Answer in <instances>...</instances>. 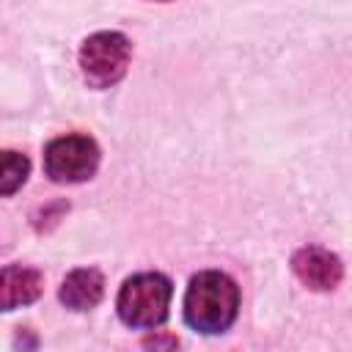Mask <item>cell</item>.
Segmentation results:
<instances>
[{"instance_id":"1","label":"cell","mask_w":352,"mask_h":352,"mask_svg":"<svg viewBox=\"0 0 352 352\" xmlns=\"http://www.w3.org/2000/svg\"><path fill=\"white\" fill-rule=\"evenodd\" d=\"M239 314V286L220 270H204L192 275L184 294V322L204 333H226Z\"/></svg>"},{"instance_id":"2","label":"cell","mask_w":352,"mask_h":352,"mask_svg":"<svg viewBox=\"0 0 352 352\" xmlns=\"http://www.w3.org/2000/svg\"><path fill=\"white\" fill-rule=\"evenodd\" d=\"M173 286L162 272H138L124 280L116 308L126 327L151 330L165 322Z\"/></svg>"},{"instance_id":"3","label":"cell","mask_w":352,"mask_h":352,"mask_svg":"<svg viewBox=\"0 0 352 352\" xmlns=\"http://www.w3.org/2000/svg\"><path fill=\"white\" fill-rule=\"evenodd\" d=\"M129 58H132V44L124 33H116V30L94 33L80 47L82 77L96 88H107L118 82L126 74Z\"/></svg>"},{"instance_id":"4","label":"cell","mask_w":352,"mask_h":352,"mask_svg":"<svg viewBox=\"0 0 352 352\" xmlns=\"http://www.w3.org/2000/svg\"><path fill=\"white\" fill-rule=\"evenodd\" d=\"M96 168L99 146L85 135H63L44 148V170L58 184L85 182L96 173Z\"/></svg>"},{"instance_id":"5","label":"cell","mask_w":352,"mask_h":352,"mask_svg":"<svg viewBox=\"0 0 352 352\" xmlns=\"http://www.w3.org/2000/svg\"><path fill=\"white\" fill-rule=\"evenodd\" d=\"M292 270L294 275L308 286V289H316V292H330L341 283L344 278V264L336 253L319 248V245H308V248H300L294 256H292Z\"/></svg>"},{"instance_id":"6","label":"cell","mask_w":352,"mask_h":352,"mask_svg":"<svg viewBox=\"0 0 352 352\" xmlns=\"http://www.w3.org/2000/svg\"><path fill=\"white\" fill-rule=\"evenodd\" d=\"M44 289V278L33 267L11 264L0 270V311H14L38 300Z\"/></svg>"},{"instance_id":"7","label":"cell","mask_w":352,"mask_h":352,"mask_svg":"<svg viewBox=\"0 0 352 352\" xmlns=\"http://www.w3.org/2000/svg\"><path fill=\"white\" fill-rule=\"evenodd\" d=\"M102 294H104V278L94 267H82V270L69 272L63 278V283H60V292H58L60 302L66 308H72V311H91V308H96Z\"/></svg>"},{"instance_id":"8","label":"cell","mask_w":352,"mask_h":352,"mask_svg":"<svg viewBox=\"0 0 352 352\" xmlns=\"http://www.w3.org/2000/svg\"><path fill=\"white\" fill-rule=\"evenodd\" d=\"M30 173V160L19 151H0V195L16 192Z\"/></svg>"},{"instance_id":"9","label":"cell","mask_w":352,"mask_h":352,"mask_svg":"<svg viewBox=\"0 0 352 352\" xmlns=\"http://www.w3.org/2000/svg\"><path fill=\"white\" fill-rule=\"evenodd\" d=\"M146 346L157 349V352H173L179 346V341L173 336H154V338H146Z\"/></svg>"}]
</instances>
